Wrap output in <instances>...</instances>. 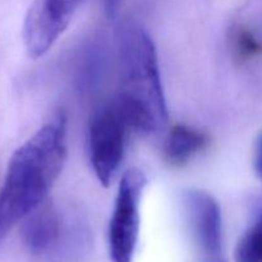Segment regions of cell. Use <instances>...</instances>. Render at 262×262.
Returning <instances> with one entry per match:
<instances>
[{
	"instance_id": "cell-1",
	"label": "cell",
	"mask_w": 262,
	"mask_h": 262,
	"mask_svg": "<svg viewBox=\"0 0 262 262\" xmlns=\"http://www.w3.org/2000/svg\"><path fill=\"white\" fill-rule=\"evenodd\" d=\"M67 159V119L56 114L14 151L0 188V242L46 201Z\"/></svg>"
},
{
	"instance_id": "cell-2",
	"label": "cell",
	"mask_w": 262,
	"mask_h": 262,
	"mask_svg": "<svg viewBox=\"0 0 262 262\" xmlns=\"http://www.w3.org/2000/svg\"><path fill=\"white\" fill-rule=\"evenodd\" d=\"M118 49L122 89L115 100L132 129L159 132L168 123V106L154 41L145 28L127 22L118 32Z\"/></svg>"
},
{
	"instance_id": "cell-3",
	"label": "cell",
	"mask_w": 262,
	"mask_h": 262,
	"mask_svg": "<svg viewBox=\"0 0 262 262\" xmlns=\"http://www.w3.org/2000/svg\"><path fill=\"white\" fill-rule=\"evenodd\" d=\"M130 129L117 100L92 115L89 127L90 160L95 176L104 187L109 186L122 164L125 138Z\"/></svg>"
},
{
	"instance_id": "cell-4",
	"label": "cell",
	"mask_w": 262,
	"mask_h": 262,
	"mask_svg": "<svg viewBox=\"0 0 262 262\" xmlns=\"http://www.w3.org/2000/svg\"><path fill=\"white\" fill-rule=\"evenodd\" d=\"M146 177L138 169L123 174L109 223V253L113 262H132L140 235V206Z\"/></svg>"
},
{
	"instance_id": "cell-5",
	"label": "cell",
	"mask_w": 262,
	"mask_h": 262,
	"mask_svg": "<svg viewBox=\"0 0 262 262\" xmlns=\"http://www.w3.org/2000/svg\"><path fill=\"white\" fill-rule=\"evenodd\" d=\"M82 0H35L26 15L23 41L32 58L48 53L68 27Z\"/></svg>"
},
{
	"instance_id": "cell-6",
	"label": "cell",
	"mask_w": 262,
	"mask_h": 262,
	"mask_svg": "<svg viewBox=\"0 0 262 262\" xmlns=\"http://www.w3.org/2000/svg\"><path fill=\"white\" fill-rule=\"evenodd\" d=\"M183 206L196 241L202 250L216 255L222 250V211L216 200L207 192L189 189L183 194Z\"/></svg>"
},
{
	"instance_id": "cell-7",
	"label": "cell",
	"mask_w": 262,
	"mask_h": 262,
	"mask_svg": "<svg viewBox=\"0 0 262 262\" xmlns=\"http://www.w3.org/2000/svg\"><path fill=\"white\" fill-rule=\"evenodd\" d=\"M60 233V220L53 205L43 202L25 219L23 242L33 253H42L56 242Z\"/></svg>"
},
{
	"instance_id": "cell-8",
	"label": "cell",
	"mask_w": 262,
	"mask_h": 262,
	"mask_svg": "<svg viewBox=\"0 0 262 262\" xmlns=\"http://www.w3.org/2000/svg\"><path fill=\"white\" fill-rule=\"evenodd\" d=\"M207 136L186 124H177L169 130L164 143V156L171 165H183L206 147Z\"/></svg>"
},
{
	"instance_id": "cell-9",
	"label": "cell",
	"mask_w": 262,
	"mask_h": 262,
	"mask_svg": "<svg viewBox=\"0 0 262 262\" xmlns=\"http://www.w3.org/2000/svg\"><path fill=\"white\" fill-rule=\"evenodd\" d=\"M235 260L237 262H262V214L238 242Z\"/></svg>"
},
{
	"instance_id": "cell-10",
	"label": "cell",
	"mask_w": 262,
	"mask_h": 262,
	"mask_svg": "<svg viewBox=\"0 0 262 262\" xmlns=\"http://www.w3.org/2000/svg\"><path fill=\"white\" fill-rule=\"evenodd\" d=\"M233 42H234L235 53L241 58H250V56L257 55L262 49L261 43L258 42L257 38L250 31L243 30V28L235 31Z\"/></svg>"
},
{
	"instance_id": "cell-11",
	"label": "cell",
	"mask_w": 262,
	"mask_h": 262,
	"mask_svg": "<svg viewBox=\"0 0 262 262\" xmlns=\"http://www.w3.org/2000/svg\"><path fill=\"white\" fill-rule=\"evenodd\" d=\"M253 169L260 179H262V132L258 135L253 150Z\"/></svg>"
}]
</instances>
